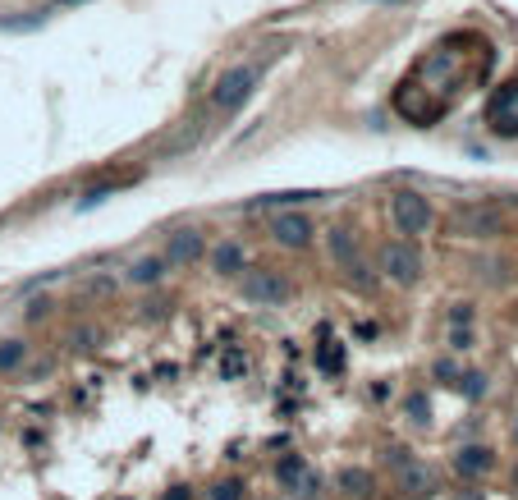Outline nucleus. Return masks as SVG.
I'll return each mask as SVG.
<instances>
[{"label": "nucleus", "instance_id": "1", "mask_svg": "<svg viewBox=\"0 0 518 500\" xmlns=\"http://www.w3.org/2000/svg\"><path fill=\"white\" fill-rule=\"evenodd\" d=\"M463 46V33H454L450 42L431 46L427 56L413 65V74L399 78L395 88V111L408 120V124H431L436 115H445L454 106V97L473 83L477 74H486L491 65V46L477 37L473 51H459Z\"/></svg>", "mask_w": 518, "mask_h": 500}, {"label": "nucleus", "instance_id": "2", "mask_svg": "<svg viewBox=\"0 0 518 500\" xmlns=\"http://www.w3.org/2000/svg\"><path fill=\"white\" fill-rule=\"evenodd\" d=\"M431 221H436V216H431V202H427L422 193L404 189V193L390 198V225H395V234H404V239H413V234H427Z\"/></svg>", "mask_w": 518, "mask_h": 500}, {"label": "nucleus", "instance_id": "3", "mask_svg": "<svg viewBox=\"0 0 518 500\" xmlns=\"http://www.w3.org/2000/svg\"><path fill=\"white\" fill-rule=\"evenodd\" d=\"M257 83H262V69L257 65H239V69H230L221 83H216V92H211V106L216 111H239L243 101H248L253 92H257Z\"/></svg>", "mask_w": 518, "mask_h": 500}, {"label": "nucleus", "instance_id": "4", "mask_svg": "<svg viewBox=\"0 0 518 500\" xmlns=\"http://www.w3.org/2000/svg\"><path fill=\"white\" fill-rule=\"evenodd\" d=\"M326 248H331V262L340 271H349V280L353 285H372V271L363 267V253H358V239H353V230H344V225H335L331 234H326Z\"/></svg>", "mask_w": 518, "mask_h": 500}, {"label": "nucleus", "instance_id": "5", "mask_svg": "<svg viewBox=\"0 0 518 500\" xmlns=\"http://www.w3.org/2000/svg\"><path fill=\"white\" fill-rule=\"evenodd\" d=\"M381 271H386V280H395V285H418V276H422V253L408 244V239H395V244L381 248Z\"/></svg>", "mask_w": 518, "mask_h": 500}, {"label": "nucleus", "instance_id": "6", "mask_svg": "<svg viewBox=\"0 0 518 500\" xmlns=\"http://www.w3.org/2000/svg\"><path fill=\"white\" fill-rule=\"evenodd\" d=\"M486 124L496 129L500 138H518V78L500 83L486 101Z\"/></svg>", "mask_w": 518, "mask_h": 500}, {"label": "nucleus", "instance_id": "7", "mask_svg": "<svg viewBox=\"0 0 518 500\" xmlns=\"http://www.w3.org/2000/svg\"><path fill=\"white\" fill-rule=\"evenodd\" d=\"M271 239L280 248H308L312 244V221L298 212V207H280V212L271 216Z\"/></svg>", "mask_w": 518, "mask_h": 500}, {"label": "nucleus", "instance_id": "8", "mask_svg": "<svg viewBox=\"0 0 518 500\" xmlns=\"http://www.w3.org/2000/svg\"><path fill=\"white\" fill-rule=\"evenodd\" d=\"M289 294H294V285L280 271H257L243 280V299L262 303V308H280V303H289Z\"/></svg>", "mask_w": 518, "mask_h": 500}, {"label": "nucleus", "instance_id": "9", "mask_svg": "<svg viewBox=\"0 0 518 500\" xmlns=\"http://www.w3.org/2000/svg\"><path fill=\"white\" fill-rule=\"evenodd\" d=\"M198 257H207L202 230H175L170 244H166V262H170V267H193Z\"/></svg>", "mask_w": 518, "mask_h": 500}, {"label": "nucleus", "instance_id": "10", "mask_svg": "<svg viewBox=\"0 0 518 500\" xmlns=\"http://www.w3.org/2000/svg\"><path fill=\"white\" fill-rule=\"evenodd\" d=\"M491 464H496V455H491L486 445H463V450L450 459V468L459 473V478H482V473H491Z\"/></svg>", "mask_w": 518, "mask_h": 500}, {"label": "nucleus", "instance_id": "11", "mask_svg": "<svg viewBox=\"0 0 518 500\" xmlns=\"http://www.w3.org/2000/svg\"><path fill=\"white\" fill-rule=\"evenodd\" d=\"M207 257H211V271L216 276H239L243 267H248V253H243V244H234V239H221Z\"/></svg>", "mask_w": 518, "mask_h": 500}, {"label": "nucleus", "instance_id": "12", "mask_svg": "<svg viewBox=\"0 0 518 500\" xmlns=\"http://www.w3.org/2000/svg\"><path fill=\"white\" fill-rule=\"evenodd\" d=\"M166 267H170V262H166V253L138 257V262H133V267H129V280H133V285H161V280H166Z\"/></svg>", "mask_w": 518, "mask_h": 500}, {"label": "nucleus", "instance_id": "13", "mask_svg": "<svg viewBox=\"0 0 518 500\" xmlns=\"http://www.w3.org/2000/svg\"><path fill=\"white\" fill-rule=\"evenodd\" d=\"M459 225L468 234H477V239H491V234H500V212H491V207H473V212H463Z\"/></svg>", "mask_w": 518, "mask_h": 500}, {"label": "nucleus", "instance_id": "14", "mask_svg": "<svg viewBox=\"0 0 518 500\" xmlns=\"http://www.w3.org/2000/svg\"><path fill=\"white\" fill-rule=\"evenodd\" d=\"M321 193L312 189H298V193H266L257 202H248V212H280V207H303V202H317Z\"/></svg>", "mask_w": 518, "mask_h": 500}, {"label": "nucleus", "instance_id": "15", "mask_svg": "<svg viewBox=\"0 0 518 500\" xmlns=\"http://www.w3.org/2000/svg\"><path fill=\"white\" fill-rule=\"evenodd\" d=\"M28 363V345L23 340H0V372H19V367Z\"/></svg>", "mask_w": 518, "mask_h": 500}, {"label": "nucleus", "instance_id": "16", "mask_svg": "<svg viewBox=\"0 0 518 500\" xmlns=\"http://www.w3.org/2000/svg\"><path fill=\"white\" fill-rule=\"evenodd\" d=\"M399 487H404V496H418V500H422V496H431L436 482H431V473H427V468L408 464V473H404V482H399Z\"/></svg>", "mask_w": 518, "mask_h": 500}, {"label": "nucleus", "instance_id": "17", "mask_svg": "<svg viewBox=\"0 0 518 500\" xmlns=\"http://www.w3.org/2000/svg\"><path fill=\"white\" fill-rule=\"evenodd\" d=\"M129 179H133V175H124V179H106V184H97V189H88L83 198H78V212H92L97 202H106V198H111L115 189H124Z\"/></svg>", "mask_w": 518, "mask_h": 500}, {"label": "nucleus", "instance_id": "18", "mask_svg": "<svg viewBox=\"0 0 518 500\" xmlns=\"http://www.w3.org/2000/svg\"><path fill=\"white\" fill-rule=\"evenodd\" d=\"M308 473V459L303 455H285L280 464H276V478L285 482V487H298V478Z\"/></svg>", "mask_w": 518, "mask_h": 500}, {"label": "nucleus", "instance_id": "19", "mask_svg": "<svg viewBox=\"0 0 518 500\" xmlns=\"http://www.w3.org/2000/svg\"><path fill=\"white\" fill-rule=\"evenodd\" d=\"M340 487H344L349 496H367V491H372V473H367V468H344V473H340Z\"/></svg>", "mask_w": 518, "mask_h": 500}, {"label": "nucleus", "instance_id": "20", "mask_svg": "<svg viewBox=\"0 0 518 500\" xmlns=\"http://www.w3.org/2000/svg\"><path fill=\"white\" fill-rule=\"evenodd\" d=\"M459 395H463V400H482V395H486V377L482 372H459Z\"/></svg>", "mask_w": 518, "mask_h": 500}, {"label": "nucleus", "instance_id": "21", "mask_svg": "<svg viewBox=\"0 0 518 500\" xmlns=\"http://www.w3.org/2000/svg\"><path fill=\"white\" fill-rule=\"evenodd\" d=\"M404 409H408V418H413V423H427V418H431V400H427V390H413Z\"/></svg>", "mask_w": 518, "mask_h": 500}, {"label": "nucleus", "instance_id": "22", "mask_svg": "<svg viewBox=\"0 0 518 500\" xmlns=\"http://www.w3.org/2000/svg\"><path fill=\"white\" fill-rule=\"evenodd\" d=\"M207 500H243V482H216L211 491H207Z\"/></svg>", "mask_w": 518, "mask_h": 500}, {"label": "nucleus", "instance_id": "23", "mask_svg": "<svg viewBox=\"0 0 518 500\" xmlns=\"http://www.w3.org/2000/svg\"><path fill=\"white\" fill-rule=\"evenodd\" d=\"M450 326H473V303H454L450 308Z\"/></svg>", "mask_w": 518, "mask_h": 500}, {"label": "nucleus", "instance_id": "24", "mask_svg": "<svg viewBox=\"0 0 518 500\" xmlns=\"http://www.w3.org/2000/svg\"><path fill=\"white\" fill-rule=\"evenodd\" d=\"M431 377H436V381H445V386H454V381H459V367L441 358V363H436V367H431Z\"/></svg>", "mask_w": 518, "mask_h": 500}, {"label": "nucleus", "instance_id": "25", "mask_svg": "<svg viewBox=\"0 0 518 500\" xmlns=\"http://www.w3.org/2000/svg\"><path fill=\"white\" fill-rule=\"evenodd\" d=\"M298 496H303V500H312L317 491H321V478H317V473H303V487H294Z\"/></svg>", "mask_w": 518, "mask_h": 500}, {"label": "nucleus", "instance_id": "26", "mask_svg": "<svg viewBox=\"0 0 518 500\" xmlns=\"http://www.w3.org/2000/svg\"><path fill=\"white\" fill-rule=\"evenodd\" d=\"M243 363H248V358H243V349H234L230 363H225V377H239V372H243Z\"/></svg>", "mask_w": 518, "mask_h": 500}, {"label": "nucleus", "instance_id": "27", "mask_svg": "<svg viewBox=\"0 0 518 500\" xmlns=\"http://www.w3.org/2000/svg\"><path fill=\"white\" fill-rule=\"evenodd\" d=\"M161 500H193V487H170Z\"/></svg>", "mask_w": 518, "mask_h": 500}, {"label": "nucleus", "instance_id": "28", "mask_svg": "<svg viewBox=\"0 0 518 500\" xmlns=\"http://www.w3.org/2000/svg\"><path fill=\"white\" fill-rule=\"evenodd\" d=\"M46 308H51L46 299H42V303H33V308H28V322H42V317H46Z\"/></svg>", "mask_w": 518, "mask_h": 500}, {"label": "nucleus", "instance_id": "29", "mask_svg": "<svg viewBox=\"0 0 518 500\" xmlns=\"http://www.w3.org/2000/svg\"><path fill=\"white\" fill-rule=\"evenodd\" d=\"M358 335H363V340H376L381 331H376V322H363V326H358Z\"/></svg>", "mask_w": 518, "mask_h": 500}, {"label": "nucleus", "instance_id": "30", "mask_svg": "<svg viewBox=\"0 0 518 500\" xmlns=\"http://www.w3.org/2000/svg\"><path fill=\"white\" fill-rule=\"evenodd\" d=\"M454 500H486V496H482V491H459Z\"/></svg>", "mask_w": 518, "mask_h": 500}, {"label": "nucleus", "instance_id": "31", "mask_svg": "<svg viewBox=\"0 0 518 500\" xmlns=\"http://www.w3.org/2000/svg\"><path fill=\"white\" fill-rule=\"evenodd\" d=\"M514 441H518V423H514Z\"/></svg>", "mask_w": 518, "mask_h": 500}, {"label": "nucleus", "instance_id": "32", "mask_svg": "<svg viewBox=\"0 0 518 500\" xmlns=\"http://www.w3.org/2000/svg\"><path fill=\"white\" fill-rule=\"evenodd\" d=\"M514 482H518V473H514Z\"/></svg>", "mask_w": 518, "mask_h": 500}]
</instances>
